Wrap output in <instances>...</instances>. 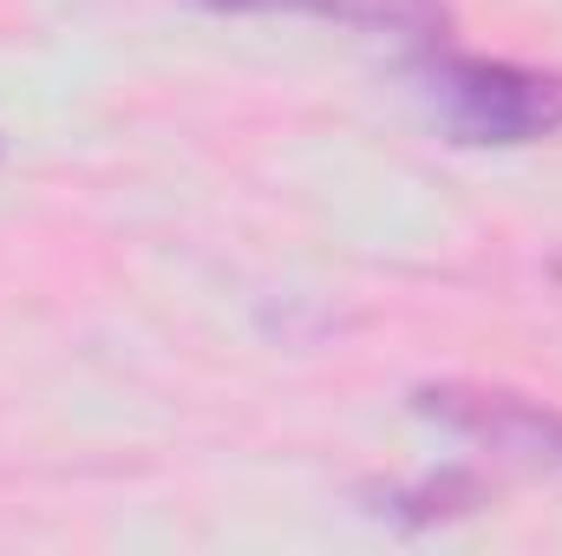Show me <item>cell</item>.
<instances>
[{
    "label": "cell",
    "mask_w": 562,
    "mask_h": 556,
    "mask_svg": "<svg viewBox=\"0 0 562 556\" xmlns=\"http://www.w3.org/2000/svg\"><path fill=\"white\" fill-rule=\"evenodd\" d=\"M419 413L445 419L451 432L510 452L524 465H562V413H543L537 400L517 393H477V387H425Z\"/></svg>",
    "instance_id": "obj_2"
},
{
    "label": "cell",
    "mask_w": 562,
    "mask_h": 556,
    "mask_svg": "<svg viewBox=\"0 0 562 556\" xmlns=\"http://www.w3.org/2000/svg\"><path fill=\"white\" fill-rule=\"evenodd\" d=\"M419 92L451 144L517 151L562 132V73L477 59V53H431L419 66Z\"/></svg>",
    "instance_id": "obj_1"
},
{
    "label": "cell",
    "mask_w": 562,
    "mask_h": 556,
    "mask_svg": "<svg viewBox=\"0 0 562 556\" xmlns=\"http://www.w3.org/2000/svg\"><path fill=\"white\" fill-rule=\"evenodd\" d=\"M216 13H301V20H334V26H360V33H386V40H413L438 46L445 33V7L438 0H203Z\"/></svg>",
    "instance_id": "obj_3"
}]
</instances>
